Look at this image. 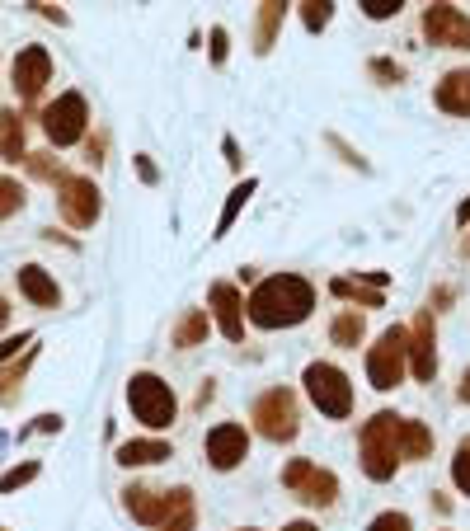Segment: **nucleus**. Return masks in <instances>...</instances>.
I'll use <instances>...</instances> for the list:
<instances>
[{
  "instance_id": "a211bd4d",
  "label": "nucleus",
  "mask_w": 470,
  "mask_h": 531,
  "mask_svg": "<svg viewBox=\"0 0 470 531\" xmlns=\"http://www.w3.org/2000/svg\"><path fill=\"white\" fill-rule=\"evenodd\" d=\"M170 456H174V447L165 438H132L113 452V461L132 470V466H160V461H170Z\"/></svg>"
},
{
  "instance_id": "ea45409f",
  "label": "nucleus",
  "mask_w": 470,
  "mask_h": 531,
  "mask_svg": "<svg viewBox=\"0 0 470 531\" xmlns=\"http://www.w3.org/2000/svg\"><path fill=\"white\" fill-rule=\"evenodd\" d=\"M221 151H226V165H231V170H240V165H245V160H240V146H235V137L221 141Z\"/></svg>"
},
{
  "instance_id": "bb28decb",
  "label": "nucleus",
  "mask_w": 470,
  "mask_h": 531,
  "mask_svg": "<svg viewBox=\"0 0 470 531\" xmlns=\"http://www.w3.org/2000/svg\"><path fill=\"white\" fill-rule=\"evenodd\" d=\"M38 461H24V466H10L5 475H0V494H15V489H24V485H33L38 480Z\"/></svg>"
},
{
  "instance_id": "aec40b11",
  "label": "nucleus",
  "mask_w": 470,
  "mask_h": 531,
  "mask_svg": "<svg viewBox=\"0 0 470 531\" xmlns=\"http://www.w3.org/2000/svg\"><path fill=\"white\" fill-rule=\"evenodd\" d=\"M287 10H292V5H282V0H264V5H259V29H254V52H259V57L273 52V38H278Z\"/></svg>"
},
{
  "instance_id": "b1692460",
  "label": "nucleus",
  "mask_w": 470,
  "mask_h": 531,
  "mask_svg": "<svg viewBox=\"0 0 470 531\" xmlns=\"http://www.w3.org/2000/svg\"><path fill=\"white\" fill-rule=\"evenodd\" d=\"M207 329H212V320H207V311H188L179 325H174L170 334V344L174 348H198L207 339Z\"/></svg>"
},
{
  "instance_id": "a19ab883",
  "label": "nucleus",
  "mask_w": 470,
  "mask_h": 531,
  "mask_svg": "<svg viewBox=\"0 0 470 531\" xmlns=\"http://www.w3.org/2000/svg\"><path fill=\"white\" fill-rule=\"evenodd\" d=\"M137 170H141V179H146V184H156V179H160L156 165H151V156H137Z\"/></svg>"
},
{
  "instance_id": "f704fd0d",
  "label": "nucleus",
  "mask_w": 470,
  "mask_h": 531,
  "mask_svg": "<svg viewBox=\"0 0 470 531\" xmlns=\"http://www.w3.org/2000/svg\"><path fill=\"white\" fill-rule=\"evenodd\" d=\"M24 160H29V170L38 174V179H57V184L66 179V174L57 170V165H52V156H24Z\"/></svg>"
},
{
  "instance_id": "e433bc0d",
  "label": "nucleus",
  "mask_w": 470,
  "mask_h": 531,
  "mask_svg": "<svg viewBox=\"0 0 470 531\" xmlns=\"http://www.w3.org/2000/svg\"><path fill=\"white\" fill-rule=\"evenodd\" d=\"M329 146H334V151H339V156H344V160H348V165H353V170H362V174L372 170V165H367V160H362V156H358V151H348V146H344V141H339V137H329Z\"/></svg>"
},
{
  "instance_id": "c756f323",
  "label": "nucleus",
  "mask_w": 470,
  "mask_h": 531,
  "mask_svg": "<svg viewBox=\"0 0 470 531\" xmlns=\"http://www.w3.org/2000/svg\"><path fill=\"white\" fill-rule=\"evenodd\" d=\"M19 207H24V188H19V179H0V221L15 217Z\"/></svg>"
},
{
  "instance_id": "39448f33",
  "label": "nucleus",
  "mask_w": 470,
  "mask_h": 531,
  "mask_svg": "<svg viewBox=\"0 0 470 531\" xmlns=\"http://www.w3.org/2000/svg\"><path fill=\"white\" fill-rule=\"evenodd\" d=\"M301 386L311 395V405L325 414V419H348L353 414V386H348V376L334 367V362H311L306 376H301Z\"/></svg>"
},
{
  "instance_id": "a878e982",
  "label": "nucleus",
  "mask_w": 470,
  "mask_h": 531,
  "mask_svg": "<svg viewBox=\"0 0 470 531\" xmlns=\"http://www.w3.org/2000/svg\"><path fill=\"white\" fill-rule=\"evenodd\" d=\"M29 367H33V348L19 362H10V367L0 372V405H10V400L19 395V386H24V372H29Z\"/></svg>"
},
{
  "instance_id": "79ce46f5",
  "label": "nucleus",
  "mask_w": 470,
  "mask_h": 531,
  "mask_svg": "<svg viewBox=\"0 0 470 531\" xmlns=\"http://www.w3.org/2000/svg\"><path fill=\"white\" fill-rule=\"evenodd\" d=\"M29 10H38V15H43V19H57V24H66V15H62V10H57V5H29Z\"/></svg>"
},
{
  "instance_id": "49530a36",
  "label": "nucleus",
  "mask_w": 470,
  "mask_h": 531,
  "mask_svg": "<svg viewBox=\"0 0 470 531\" xmlns=\"http://www.w3.org/2000/svg\"><path fill=\"white\" fill-rule=\"evenodd\" d=\"M5 325H10V301L0 297V329H5Z\"/></svg>"
},
{
  "instance_id": "f8f14e48",
  "label": "nucleus",
  "mask_w": 470,
  "mask_h": 531,
  "mask_svg": "<svg viewBox=\"0 0 470 531\" xmlns=\"http://www.w3.org/2000/svg\"><path fill=\"white\" fill-rule=\"evenodd\" d=\"M409 372H414V381H433L438 376V325H433L428 306L409 325Z\"/></svg>"
},
{
  "instance_id": "ddd939ff",
  "label": "nucleus",
  "mask_w": 470,
  "mask_h": 531,
  "mask_svg": "<svg viewBox=\"0 0 470 531\" xmlns=\"http://www.w3.org/2000/svg\"><path fill=\"white\" fill-rule=\"evenodd\" d=\"M207 306H212V320H217L221 334H226L231 344H240V339H245V297H240V287H235V282H212Z\"/></svg>"
},
{
  "instance_id": "473e14b6",
  "label": "nucleus",
  "mask_w": 470,
  "mask_h": 531,
  "mask_svg": "<svg viewBox=\"0 0 470 531\" xmlns=\"http://www.w3.org/2000/svg\"><path fill=\"white\" fill-rule=\"evenodd\" d=\"M367 531H414V522H409V513H381V517H372L367 522Z\"/></svg>"
},
{
  "instance_id": "f03ea898",
  "label": "nucleus",
  "mask_w": 470,
  "mask_h": 531,
  "mask_svg": "<svg viewBox=\"0 0 470 531\" xmlns=\"http://www.w3.org/2000/svg\"><path fill=\"white\" fill-rule=\"evenodd\" d=\"M358 452H362V475L367 480H376V485L395 480V466H400V414L381 409V414H372L362 423Z\"/></svg>"
},
{
  "instance_id": "2f4dec72",
  "label": "nucleus",
  "mask_w": 470,
  "mask_h": 531,
  "mask_svg": "<svg viewBox=\"0 0 470 531\" xmlns=\"http://www.w3.org/2000/svg\"><path fill=\"white\" fill-rule=\"evenodd\" d=\"M358 10L367 19H391V15H400V10H405V0H358Z\"/></svg>"
},
{
  "instance_id": "de8ad7c7",
  "label": "nucleus",
  "mask_w": 470,
  "mask_h": 531,
  "mask_svg": "<svg viewBox=\"0 0 470 531\" xmlns=\"http://www.w3.org/2000/svg\"><path fill=\"white\" fill-rule=\"evenodd\" d=\"M466 254H470V240H466Z\"/></svg>"
},
{
  "instance_id": "7ed1b4c3",
  "label": "nucleus",
  "mask_w": 470,
  "mask_h": 531,
  "mask_svg": "<svg viewBox=\"0 0 470 531\" xmlns=\"http://www.w3.org/2000/svg\"><path fill=\"white\" fill-rule=\"evenodd\" d=\"M127 405H132V414H137V423H146V428H170L174 414H179V400H174L170 381H160L156 372H137L132 381H127Z\"/></svg>"
},
{
  "instance_id": "5701e85b",
  "label": "nucleus",
  "mask_w": 470,
  "mask_h": 531,
  "mask_svg": "<svg viewBox=\"0 0 470 531\" xmlns=\"http://www.w3.org/2000/svg\"><path fill=\"white\" fill-rule=\"evenodd\" d=\"M329 292H334L339 301L367 306V311H381V306H386V292H372V287H362V282H353V278H334L329 282Z\"/></svg>"
},
{
  "instance_id": "20e7f679",
  "label": "nucleus",
  "mask_w": 470,
  "mask_h": 531,
  "mask_svg": "<svg viewBox=\"0 0 470 531\" xmlns=\"http://www.w3.org/2000/svg\"><path fill=\"white\" fill-rule=\"evenodd\" d=\"M409 372V329H386L372 348H367V381L372 391H395Z\"/></svg>"
},
{
  "instance_id": "4468645a",
  "label": "nucleus",
  "mask_w": 470,
  "mask_h": 531,
  "mask_svg": "<svg viewBox=\"0 0 470 531\" xmlns=\"http://www.w3.org/2000/svg\"><path fill=\"white\" fill-rule=\"evenodd\" d=\"M15 90L19 99H38L43 94V85L52 80V52H47L43 43H33V47H19V57H15Z\"/></svg>"
},
{
  "instance_id": "72a5a7b5",
  "label": "nucleus",
  "mask_w": 470,
  "mask_h": 531,
  "mask_svg": "<svg viewBox=\"0 0 470 531\" xmlns=\"http://www.w3.org/2000/svg\"><path fill=\"white\" fill-rule=\"evenodd\" d=\"M226 57H231V33L221 29H212V66H226Z\"/></svg>"
},
{
  "instance_id": "6ab92c4d",
  "label": "nucleus",
  "mask_w": 470,
  "mask_h": 531,
  "mask_svg": "<svg viewBox=\"0 0 470 531\" xmlns=\"http://www.w3.org/2000/svg\"><path fill=\"white\" fill-rule=\"evenodd\" d=\"M254 193H259V179H240V184L226 193V207H221V217H217V231H212V240H226L235 226V217L245 212V203H250Z\"/></svg>"
},
{
  "instance_id": "37998d69",
  "label": "nucleus",
  "mask_w": 470,
  "mask_h": 531,
  "mask_svg": "<svg viewBox=\"0 0 470 531\" xmlns=\"http://www.w3.org/2000/svg\"><path fill=\"white\" fill-rule=\"evenodd\" d=\"M456 395H461V405H470V367L461 372V391H456Z\"/></svg>"
},
{
  "instance_id": "2eb2a0df",
  "label": "nucleus",
  "mask_w": 470,
  "mask_h": 531,
  "mask_svg": "<svg viewBox=\"0 0 470 531\" xmlns=\"http://www.w3.org/2000/svg\"><path fill=\"white\" fill-rule=\"evenodd\" d=\"M245 456H250V433L240 423H217L207 433V461H212V470H235Z\"/></svg>"
},
{
  "instance_id": "6e6552de",
  "label": "nucleus",
  "mask_w": 470,
  "mask_h": 531,
  "mask_svg": "<svg viewBox=\"0 0 470 531\" xmlns=\"http://www.w3.org/2000/svg\"><path fill=\"white\" fill-rule=\"evenodd\" d=\"M282 489H292V494H297L301 503H311V508H329V503L339 499L334 470H320L315 461H306V456L282 466Z\"/></svg>"
},
{
  "instance_id": "412c9836",
  "label": "nucleus",
  "mask_w": 470,
  "mask_h": 531,
  "mask_svg": "<svg viewBox=\"0 0 470 531\" xmlns=\"http://www.w3.org/2000/svg\"><path fill=\"white\" fill-rule=\"evenodd\" d=\"M433 452V433L419 419H400V461H423Z\"/></svg>"
},
{
  "instance_id": "f257e3e1",
  "label": "nucleus",
  "mask_w": 470,
  "mask_h": 531,
  "mask_svg": "<svg viewBox=\"0 0 470 531\" xmlns=\"http://www.w3.org/2000/svg\"><path fill=\"white\" fill-rule=\"evenodd\" d=\"M315 311V287L301 273H273L250 292L245 315L254 329H292L301 320H311Z\"/></svg>"
},
{
  "instance_id": "cd10ccee",
  "label": "nucleus",
  "mask_w": 470,
  "mask_h": 531,
  "mask_svg": "<svg viewBox=\"0 0 470 531\" xmlns=\"http://www.w3.org/2000/svg\"><path fill=\"white\" fill-rule=\"evenodd\" d=\"M452 485L470 499V438L456 442V456H452Z\"/></svg>"
},
{
  "instance_id": "09e8293b",
  "label": "nucleus",
  "mask_w": 470,
  "mask_h": 531,
  "mask_svg": "<svg viewBox=\"0 0 470 531\" xmlns=\"http://www.w3.org/2000/svg\"><path fill=\"white\" fill-rule=\"evenodd\" d=\"M240 531H254V527H240Z\"/></svg>"
},
{
  "instance_id": "c03bdc74",
  "label": "nucleus",
  "mask_w": 470,
  "mask_h": 531,
  "mask_svg": "<svg viewBox=\"0 0 470 531\" xmlns=\"http://www.w3.org/2000/svg\"><path fill=\"white\" fill-rule=\"evenodd\" d=\"M282 531H320V527H315V522H306V517H297V522H287Z\"/></svg>"
},
{
  "instance_id": "9d476101",
  "label": "nucleus",
  "mask_w": 470,
  "mask_h": 531,
  "mask_svg": "<svg viewBox=\"0 0 470 531\" xmlns=\"http://www.w3.org/2000/svg\"><path fill=\"white\" fill-rule=\"evenodd\" d=\"M57 207H62V217L76 226V231H90L99 212H104V198H99V184L85 179V174H66L62 184H57Z\"/></svg>"
},
{
  "instance_id": "9b49d317",
  "label": "nucleus",
  "mask_w": 470,
  "mask_h": 531,
  "mask_svg": "<svg viewBox=\"0 0 470 531\" xmlns=\"http://www.w3.org/2000/svg\"><path fill=\"white\" fill-rule=\"evenodd\" d=\"M423 38L433 47L470 52V15L456 10V5H428V10H423Z\"/></svg>"
},
{
  "instance_id": "f3484780",
  "label": "nucleus",
  "mask_w": 470,
  "mask_h": 531,
  "mask_svg": "<svg viewBox=\"0 0 470 531\" xmlns=\"http://www.w3.org/2000/svg\"><path fill=\"white\" fill-rule=\"evenodd\" d=\"M19 292H24L33 306H43V311L62 306V287H57V278H52L47 268H38V264H24V268H19Z\"/></svg>"
},
{
  "instance_id": "c85d7f7f",
  "label": "nucleus",
  "mask_w": 470,
  "mask_h": 531,
  "mask_svg": "<svg viewBox=\"0 0 470 531\" xmlns=\"http://www.w3.org/2000/svg\"><path fill=\"white\" fill-rule=\"evenodd\" d=\"M297 10H301V24H306L311 33H320L329 19H334V5H329V0H306V5H297Z\"/></svg>"
},
{
  "instance_id": "a18cd8bd",
  "label": "nucleus",
  "mask_w": 470,
  "mask_h": 531,
  "mask_svg": "<svg viewBox=\"0 0 470 531\" xmlns=\"http://www.w3.org/2000/svg\"><path fill=\"white\" fill-rule=\"evenodd\" d=\"M456 226H470V198L461 207H456Z\"/></svg>"
},
{
  "instance_id": "1a4fd4ad",
  "label": "nucleus",
  "mask_w": 470,
  "mask_h": 531,
  "mask_svg": "<svg viewBox=\"0 0 470 531\" xmlns=\"http://www.w3.org/2000/svg\"><path fill=\"white\" fill-rule=\"evenodd\" d=\"M85 123H90V104H85L80 90H66L57 104L43 109V132L52 146H76L85 137Z\"/></svg>"
},
{
  "instance_id": "393cba45",
  "label": "nucleus",
  "mask_w": 470,
  "mask_h": 531,
  "mask_svg": "<svg viewBox=\"0 0 470 531\" xmlns=\"http://www.w3.org/2000/svg\"><path fill=\"white\" fill-rule=\"evenodd\" d=\"M0 156L24 160V123H19V113H10V109H0Z\"/></svg>"
},
{
  "instance_id": "0eeeda50",
  "label": "nucleus",
  "mask_w": 470,
  "mask_h": 531,
  "mask_svg": "<svg viewBox=\"0 0 470 531\" xmlns=\"http://www.w3.org/2000/svg\"><path fill=\"white\" fill-rule=\"evenodd\" d=\"M254 428L264 433L268 442H292L301 433V414H297V395L287 391V386H273L254 400Z\"/></svg>"
},
{
  "instance_id": "58836bf2",
  "label": "nucleus",
  "mask_w": 470,
  "mask_h": 531,
  "mask_svg": "<svg viewBox=\"0 0 470 531\" xmlns=\"http://www.w3.org/2000/svg\"><path fill=\"white\" fill-rule=\"evenodd\" d=\"M156 531H193V508H184L179 517H170L165 527H156Z\"/></svg>"
},
{
  "instance_id": "4be33fe9",
  "label": "nucleus",
  "mask_w": 470,
  "mask_h": 531,
  "mask_svg": "<svg viewBox=\"0 0 470 531\" xmlns=\"http://www.w3.org/2000/svg\"><path fill=\"white\" fill-rule=\"evenodd\" d=\"M329 339H334L339 348H358L362 339H367V320H362V311H339V315H334Z\"/></svg>"
},
{
  "instance_id": "c9c22d12",
  "label": "nucleus",
  "mask_w": 470,
  "mask_h": 531,
  "mask_svg": "<svg viewBox=\"0 0 470 531\" xmlns=\"http://www.w3.org/2000/svg\"><path fill=\"white\" fill-rule=\"evenodd\" d=\"M29 344H33L29 334H15V339H5V344H0V362H15L19 348H29Z\"/></svg>"
},
{
  "instance_id": "8fccbe9b",
  "label": "nucleus",
  "mask_w": 470,
  "mask_h": 531,
  "mask_svg": "<svg viewBox=\"0 0 470 531\" xmlns=\"http://www.w3.org/2000/svg\"><path fill=\"white\" fill-rule=\"evenodd\" d=\"M0 531H10V527H0Z\"/></svg>"
},
{
  "instance_id": "4c0bfd02",
  "label": "nucleus",
  "mask_w": 470,
  "mask_h": 531,
  "mask_svg": "<svg viewBox=\"0 0 470 531\" xmlns=\"http://www.w3.org/2000/svg\"><path fill=\"white\" fill-rule=\"evenodd\" d=\"M62 414H38V419H33V428H38V433H62Z\"/></svg>"
},
{
  "instance_id": "dca6fc26",
  "label": "nucleus",
  "mask_w": 470,
  "mask_h": 531,
  "mask_svg": "<svg viewBox=\"0 0 470 531\" xmlns=\"http://www.w3.org/2000/svg\"><path fill=\"white\" fill-rule=\"evenodd\" d=\"M442 113H452V118H470V66H456L447 76L438 80V90H433Z\"/></svg>"
},
{
  "instance_id": "423d86ee",
  "label": "nucleus",
  "mask_w": 470,
  "mask_h": 531,
  "mask_svg": "<svg viewBox=\"0 0 470 531\" xmlns=\"http://www.w3.org/2000/svg\"><path fill=\"white\" fill-rule=\"evenodd\" d=\"M123 508L137 517L141 527H165L170 517H179L184 508H193V489H146V485H127L123 489Z\"/></svg>"
},
{
  "instance_id": "7c9ffc66",
  "label": "nucleus",
  "mask_w": 470,
  "mask_h": 531,
  "mask_svg": "<svg viewBox=\"0 0 470 531\" xmlns=\"http://www.w3.org/2000/svg\"><path fill=\"white\" fill-rule=\"evenodd\" d=\"M381 85H405V66L391 62V57H372V66H367Z\"/></svg>"
}]
</instances>
